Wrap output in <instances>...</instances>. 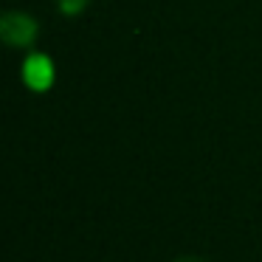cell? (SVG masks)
I'll return each mask as SVG.
<instances>
[{
	"mask_svg": "<svg viewBox=\"0 0 262 262\" xmlns=\"http://www.w3.org/2000/svg\"><path fill=\"white\" fill-rule=\"evenodd\" d=\"M175 262H209V259H203V256H181V259H175Z\"/></svg>",
	"mask_w": 262,
	"mask_h": 262,
	"instance_id": "obj_4",
	"label": "cell"
},
{
	"mask_svg": "<svg viewBox=\"0 0 262 262\" xmlns=\"http://www.w3.org/2000/svg\"><path fill=\"white\" fill-rule=\"evenodd\" d=\"M0 34H3L6 46L29 48V46H34V40H37V23L29 17V14L9 12V14H3V20H0Z\"/></svg>",
	"mask_w": 262,
	"mask_h": 262,
	"instance_id": "obj_1",
	"label": "cell"
},
{
	"mask_svg": "<svg viewBox=\"0 0 262 262\" xmlns=\"http://www.w3.org/2000/svg\"><path fill=\"white\" fill-rule=\"evenodd\" d=\"M23 79L29 82V88H34V91H48L54 82V65L48 57H42V54H34V57L26 59L23 65Z\"/></svg>",
	"mask_w": 262,
	"mask_h": 262,
	"instance_id": "obj_2",
	"label": "cell"
},
{
	"mask_svg": "<svg viewBox=\"0 0 262 262\" xmlns=\"http://www.w3.org/2000/svg\"><path fill=\"white\" fill-rule=\"evenodd\" d=\"M57 3H59V12L68 14V17H74V14L85 12V6L91 3V0H57Z\"/></svg>",
	"mask_w": 262,
	"mask_h": 262,
	"instance_id": "obj_3",
	"label": "cell"
}]
</instances>
